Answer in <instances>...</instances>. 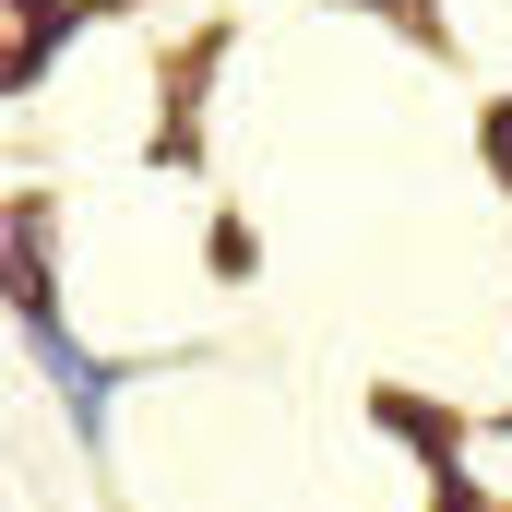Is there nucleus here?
Instances as JSON below:
<instances>
[{"mask_svg":"<svg viewBox=\"0 0 512 512\" xmlns=\"http://www.w3.org/2000/svg\"><path fill=\"white\" fill-rule=\"evenodd\" d=\"M489 143H501V179H512V108H501V131H489Z\"/></svg>","mask_w":512,"mask_h":512,"instance_id":"nucleus-1","label":"nucleus"}]
</instances>
